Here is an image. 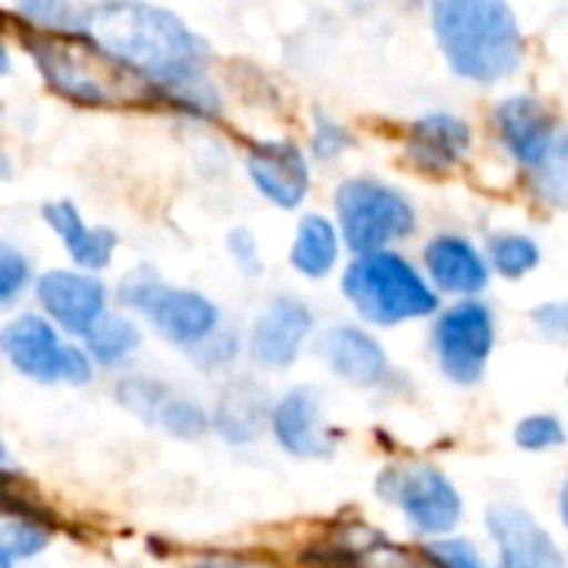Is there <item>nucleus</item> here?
Returning a JSON list of instances; mask_svg holds the SVG:
<instances>
[{
	"label": "nucleus",
	"mask_w": 568,
	"mask_h": 568,
	"mask_svg": "<svg viewBox=\"0 0 568 568\" xmlns=\"http://www.w3.org/2000/svg\"><path fill=\"white\" fill-rule=\"evenodd\" d=\"M77 33L133 73L153 97L210 77V43L180 13L150 0H97L80 7Z\"/></svg>",
	"instance_id": "obj_1"
},
{
	"label": "nucleus",
	"mask_w": 568,
	"mask_h": 568,
	"mask_svg": "<svg viewBox=\"0 0 568 568\" xmlns=\"http://www.w3.org/2000/svg\"><path fill=\"white\" fill-rule=\"evenodd\" d=\"M429 30L453 77L496 87L526 63V30L509 0H429Z\"/></svg>",
	"instance_id": "obj_2"
},
{
	"label": "nucleus",
	"mask_w": 568,
	"mask_h": 568,
	"mask_svg": "<svg viewBox=\"0 0 568 568\" xmlns=\"http://www.w3.org/2000/svg\"><path fill=\"white\" fill-rule=\"evenodd\" d=\"M23 50L30 53L43 83L67 103L87 110H106L140 100L146 90L133 73L116 67L100 47L83 33H23Z\"/></svg>",
	"instance_id": "obj_3"
},
{
	"label": "nucleus",
	"mask_w": 568,
	"mask_h": 568,
	"mask_svg": "<svg viewBox=\"0 0 568 568\" xmlns=\"http://www.w3.org/2000/svg\"><path fill=\"white\" fill-rule=\"evenodd\" d=\"M339 290L356 316L379 329L433 320L443 306L423 266L399 250L356 253L339 276Z\"/></svg>",
	"instance_id": "obj_4"
},
{
	"label": "nucleus",
	"mask_w": 568,
	"mask_h": 568,
	"mask_svg": "<svg viewBox=\"0 0 568 568\" xmlns=\"http://www.w3.org/2000/svg\"><path fill=\"white\" fill-rule=\"evenodd\" d=\"M333 220L343 246L356 253L396 250L419 230V210L413 196L379 176H346L333 193Z\"/></svg>",
	"instance_id": "obj_5"
},
{
	"label": "nucleus",
	"mask_w": 568,
	"mask_h": 568,
	"mask_svg": "<svg viewBox=\"0 0 568 568\" xmlns=\"http://www.w3.org/2000/svg\"><path fill=\"white\" fill-rule=\"evenodd\" d=\"M120 303L150 320V326L173 346L193 349L220 329V306L200 290L170 286L153 266H136L120 283Z\"/></svg>",
	"instance_id": "obj_6"
},
{
	"label": "nucleus",
	"mask_w": 568,
	"mask_h": 568,
	"mask_svg": "<svg viewBox=\"0 0 568 568\" xmlns=\"http://www.w3.org/2000/svg\"><path fill=\"white\" fill-rule=\"evenodd\" d=\"M496 339H499L496 310L483 296L453 300L449 306H439V313L433 316V329H429L433 359L453 386L469 389L486 379L489 359L496 353Z\"/></svg>",
	"instance_id": "obj_7"
},
{
	"label": "nucleus",
	"mask_w": 568,
	"mask_h": 568,
	"mask_svg": "<svg viewBox=\"0 0 568 568\" xmlns=\"http://www.w3.org/2000/svg\"><path fill=\"white\" fill-rule=\"evenodd\" d=\"M376 489H379V499L393 503L403 513L406 526L423 539L453 536L463 526L466 503L456 483L436 463L413 459V463L386 466L379 473Z\"/></svg>",
	"instance_id": "obj_8"
},
{
	"label": "nucleus",
	"mask_w": 568,
	"mask_h": 568,
	"mask_svg": "<svg viewBox=\"0 0 568 568\" xmlns=\"http://www.w3.org/2000/svg\"><path fill=\"white\" fill-rule=\"evenodd\" d=\"M0 353L7 363L33 383L83 386L93 379V359L87 349L60 336V329L37 313H23L0 329Z\"/></svg>",
	"instance_id": "obj_9"
},
{
	"label": "nucleus",
	"mask_w": 568,
	"mask_h": 568,
	"mask_svg": "<svg viewBox=\"0 0 568 568\" xmlns=\"http://www.w3.org/2000/svg\"><path fill=\"white\" fill-rule=\"evenodd\" d=\"M243 163L256 193L276 210H300L306 203L313 190V160L300 143L286 136L256 140Z\"/></svg>",
	"instance_id": "obj_10"
},
{
	"label": "nucleus",
	"mask_w": 568,
	"mask_h": 568,
	"mask_svg": "<svg viewBox=\"0 0 568 568\" xmlns=\"http://www.w3.org/2000/svg\"><path fill=\"white\" fill-rule=\"evenodd\" d=\"M489 126H493V136H496L499 150L523 173L532 170L546 156L556 133L562 130L552 106L546 100H539L536 93H509V97H503L493 106Z\"/></svg>",
	"instance_id": "obj_11"
},
{
	"label": "nucleus",
	"mask_w": 568,
	"mask_h": 568,
	"mask_svg": "<svg viewBox=\"0 0 568 568\" xmlns=\"http://www.w3.org/2000/svg\"><path fill=\"white\" fill-rule=\"evenodd\" d=\"M486 532L496 546L493 568H568L556 536L516 503H496L486 509Z\"/></svg>",
	"instance_id": "obj_12"
},
{
	"label": "nucleus",
	"mask_w": 568,
	"mask_h": 568,
	"mask_svg": "<svg viewBox=\"0 0 568 568\" xmlns=\"http://www.w3.org/2000/svg\"><path fill=\"white\" fill-rule=\"evenodd\" d=\"M419 266H423L426 280L433 283V290L439 296H449V300L483 296L493 283L486 250L459 230L433 233L423 243V263Z\"/></svg>",
	"instance_id": "obj_13"
},
{
	"label": "nucleus",
	"mask_w": 568,
	"mask_h": 568,
	"mask_svg": "<svg viewBox=\"0 0 568 568\" xmlns=\"http://www.w3.org/2000/svg\"><path fill=\"white\" fill-rule=\"evenodd\" d=\"M33 296L43 316L70 336H87V329L106 313L110 303L106 283L87 270H47L37 276Z\"/></svg>",
	"instance_id": "obj_14"
},
{
	"label": "nucleus",
	"mask_w": 568,
	"mask_h": 568,
	"mask_svg": "<svg viewBox=\"0 0 568 568\" xmlns=\"http://www.w3.org/2000/svg\"><path fill=\"white\" fill-rule=\"evenodd\" d=\"M476 133L466 116L453 110H426L403 133L406 160L426 176L456 173L473 153Z\"/></svg>",
	"instance_id": "obj_15"
},
{
	"label": "nucleus",
	"mask_w": 568,
	"mask_h": 568,
	"mask_svg": "<svg viewBox=\"0 0 568 568\" xmlns=\"http://www.w3.org/2000/svg\"><path fill=\"white\" fill-rule=\"evenodd\" d=\"M316 329L313 310L290 293L273 296L250 329V356L263 369H290Z\"/></svg>",
	"instance_id": "obj_16"
},
{
	"label": "nucleus",
	"mask_w": 568,
	"mask_h": 568,
	"mask_svg": "<svg viewBox=\"0 0 568 568\" xmlns=\"http://www.w3.org/2000/svg\"><path fill=\"white\" fill-rule=\"evenodd\" d=\"M316 353L326 369L356 389H376L389 379V353L376 333L356 323H336L320 333Z\"/></svg>",
	"instance_id": "obj_17"
},
{
	"label": "nucleus",
	"mask_w": 568,
	"mask_h": 568,
	"mask_svg": "<svg viewBox=\"0 0 568 568\" xmlns=\"http://www.w3.org/2000/svg\"><path fill=\"white\" fill-rule=\"evenodd\" d=\"M276 443L296 459H329L333 436L323 419V396L313 386H293L270 409Z\"/></svg>",
	"instance_id": "obj_18"
},
{
	"label": "nucleus",
	"mask_w": 568,
	"mask_h": 568,
	"mask_svg": "<svg viewBox=\"0 0 568 568\" xmlns=\"http://www.w3.org/2000/svg\"><path fill=\"white\" fill-rule=\"evenodd\" d=\"M40 220L47 223V230H53L67 250V256L73 260L77 270L87 273H100L113 263L116 256V233L106 226H93L83 220V213L70 203V200H50L40 206Z\"/></svg>",
	"instance_id": "obj_19"
},
{
	"label": "nucleus",
	"mask_w": 568,
	"mask_h": 568,
	"mask_svg": "<svg viewBox=\"0 0 568 568\" xmlns=\"http://www.w3.org/2000/svg\"><path fill=\"white\" fill-rule=\"evenodd\" d=\"M343 236L333 216L326 213H303L296 230H293V243H290V266L306 276V280H326L343 256Z\"/></svg>",
	"instance_id": "obj_20"
},
{
	"label": "nucleus",
	"mask_w": 568,
	"mask_h": 568,
	"mask_svg": "<svg viewBox=\"0 0 568 568\" xmlns=\"http://www.w3.org/2000/svg\"><path fill=\"white\" fill-rule=\"evenodd\" d=\"M339 568H433L423 549H406L373 529H353L339 546Z\"/></svg>",
	"instance_id": "obj_21"
},
{
	"label": "nucleus",
	"mask_w": 568,
	"mask_h": 568,
	"mask_svg": "<svg viewBox=\"0 0 568 568\" xmlns=\"http://www.w3.org/2000/svg\"><path fill=\"white\" fill-rule=\"evenodd\" d=\"M266 413H270L266 393L253 379H243L223 393L213 423L230 443H250L266 426Z\"/></svg>",
	"instance_id": "obj_22"
},
{
	"label": "nucleus",
	"mask_w": 568,
	"mask_h": 568,
	"mask_svg": "<svg viewBox=\"0 0 568 568\" xmlns=\"http://www.w3.org/2000/svg\"><path fill=\"white\" fill-rule=\"evenodd\" d=\"M486 260L493 276L519 283L542 266V243L526 230H496L486 236Z\"/></svg>",
	"instance_id": "obj_23"
},
{
	"label": "nucleus",
	"mask_w": 568,
	"mask_h": 568,
	"mask_svg": "<svg viewBox=\"0 0 568 568\" xmlns=\"http://www.w3.org/2000/svg\"><path fill=\"white\" fill-rule=\"evenodd\" d=\"M526 190L532 193L536 203L549 206V210H568V126L556 133L552 146L546 150V156L526 170Z\"/></svg>",
	"instance_id": "obj_24"
},
{
	"label": "nucleus",
	"mask_w": 568,
	"mask_h": 568,
	"mask_svg": "<svg viewBox=\"0 0 568 568\" xmlns=\"http://www.w3.org/2000/svg\"><path fill=\"white\" fill-rule=\"evenodd\" d=\"M87 356L100 366H116L123 363L130 353L140 349V326L123 316V313H103L90 329H87Z\"/></svg>",
	"instance_id": "obj_25"
},
{
	"label": "nucleus",
	"mask_w": 568,
	"mask_h": 568,
	"mask_svg": "<svg viewBox=\"0 0 568 568\" xmlns=\"http://www.w3.org/2000/svg\"><path fill=\"white\" fill-rule=\"evenodd\" d=\"M13 13L37 33H73L80 23L73 0H13Z\"/></svg>",
	"instance_id": "obj_26"
},
{
	"label": "nucleus",
	"mask_w": 568,
	"mask_h": 568,
	"mask_svg": "<svg viewBox=\"0 0 568 568\" xmlns=\"http://www.w3.org/2000/svg\"><path fill=\"white\" fill-rule=\"evenodd\" d=\"M353 146H356V136H353V130L343 120H336V116H329L323 110L313 113V123H310V160H316V163H339Z\"/></svg>",
	"instance_id": "obj_27"
},
{
	"label": "nucleus",
	"mask_w": 568,
	"mask_h": 568,
	"mask_svg": "<svg viewBox=\"0 0 568 568\" xmlns=\"http://www.w3.org/2000/svg\"><path fill=\"white\" fill-rule=\"evenodd\" d=\"M513 443L523 453H552V449H562L566 446L568 429L556 413H529V416H523L516 423Z\"/></svg>",
	"instance_id": "obj_28"
},
{
	"label": "nucleus",
	"mask_w": 568,
	"mask_h": 568,
	"mask_svg": "<svg viewBox=\"0 0 568 568\" xmlns=\"http://www.w3.org/2000/svg\"><path fill=\"white\" fill-rule=\"evenodd\" d=\"M419 549L433 568H489L483 549L473 539H463L456 532L439 536V539H426Z\"/></svg>",
	"instance_id": "obj_29"
},
{
	"label": "nucleus",
	"mask_w": 568,
	"mask_h": 568,
	"mask_svg": "<svg viewBox=\"0 0 568 568\" xmlns=\"http://www.w3.org/2000/svg\"><path fill=\"white\" fill-rule=\"evenodd\" d=\"M30 283H33L30 256L10 240H0V310L13 306L27 293Z\"/></svg>",
	"instance_id": "obj_30"
},
{
	"label": "nucleus",
	"mask_w": 568,
	"mask_h": 568,
	"mask_svg": "<svg viewBox=\"0 0 568 568\" xmlns=\"http://www.w3.org/2000/svg\"><path fill=\"white\" fill-rule=\"evenodd\" d=\"M160 423H163L166 433H173L180 439H196L210 426L206 413L196 403H190V399H166L160 406Z\"/></svg>",
	"instance_id": "obj_31"
},
{
	"label": "nucleus",
	"mask_w": 568,
	"mask_h": 568,
	"mask_svg": "<svg viewBox=\"0 0 568 568\" xmlns=\"http://www.w3.org/2000/svg\"><path fill=\"white\" fill-rule=\"evenodd\" d=\"M529 323H532V329L546 343L568 349V300H542V303H536L529 310Z\"/></svg>",
	"instance_id": "obj_32"
},
{
	"label": "nucleus",
	"mask_w": 568,
	"mask_h": 568,
	"mask_svg": "<svg viewBox=\"0 0 568 568\" xmlns=\"http://www.w3.org/2000/svg\"><path fill=\"white\" fill-rule=\"evenodd\" d=\"M226 253L233 256L236 270L243 276H260L263 273V256H260V240L250 226H233L226 233Z\"/></svg>",
	"instance_id": "obj_33"
},
{
	"label": "nucleus",
	"mask_w": 568,
	"mask_h": 568,
	"mask_svg": "<svg viewBox=\"0 0 568 568\" xmlns=\"http://www.w3.org/2000/svg\"><path fill=\"white\" fill-rule=\"evenodd\" d=\"M193 356L203 369H220L230 366L240 356V336L233 329H216L213 336H206L200 346H193Z\"/></svg>",
	"instance_id": "obj_34"
},
{
	"label": "nucleus",
	"mask_w": 568,
	"mask_h": 568,
	"mask_svg": "<svg viewBox=\"0 0 568 568\" xmlns=\"http://www.w3.org/2000/svg\"><path fill=\"white\" fill-rule=\"evenodd\" d=\"M47 532L40 529V526H33L30 519H17V523H10L7 526V532H3V546H7V552L10 556H37L43 546H47Z\"/></svg>",
	"instance_id": "obj_35"
},
{
	"label": "nucleus",
	"mask_w": 568,
	"mask_h": 568,
	"mask_svg": "<svg viewBox=\"0 0 568 568\" xmlns=\"http://www.w3.org/2000/svg\"><path fill=\"white\" fill-rule=\"evenodd\" d=\"M123 399L136 409V413H160V406L166 403L163 399V389L156 386V383H143V379H130V383H123Z\"/></svg>",
	"instance_id": "obj_36"
},
{
	"label": "nucleus",
	"mask_w": 568,
	"mask_h": 568,
	"mask_svg": "<svg viewBox=\"0 0 568 568\" xmlns=\"http://www.w3.org/2000/svg\"><path fill=\"white\" fill-rule=\"evenodd\" d=\"M559 519H562V529H566L568 536V479L562 483V489H559Z\"/></svg>",
	"instance_id": "obj_37"
},
{
	"label": "nucleus",
	"mask_w": 568,
	"mask_h": 568,
	"mask_svg": "<svg viewBox=\"0 0 568 568\" xmlns=\"http://www.w3.org/2000/svg\"><path fill=\"white\" fill-rule=\"evenodd\" d=\"M3 73H10V47L3 43V37H0V77Z\"/></svg>",
	"instance_id": "obj_38"
},
{
	"label": "nucleus",
	"mask_w": 568,
	"mask_h": 568,
	"mask_svg": "<svg viewBox=\"0 0 568 568\" xmlns=\"http://www.w3.org/2000/svg\"><path fill=\"white\" fill-rule=\"evenodd\" d=\"M203 568H266V566H253V562H213V566Z\"/></svg>",
	"instance_id": "obj_39"
},
{
	"label": "nucleus",
	"mask_w": 568,
	"mask_h": 568,
	"mask_svg": "<svg viewBox=\"0 0 568 568\" xmlns=\"http://www.w3.org/2000/svg\"><path fill=\"white\" fill-rule=\"evenodd\" d=\"M0 568H13V556L7 552V546L0 542Z\"/></svg>",
	"instance_id": "obj_40"
},
{
	"label": "nucleus",
	"mask_w": 568,
	"mask_h": 568,
	"mask_svg": "<svg viewBox=\"0 0 568 568\" xmlns=\"http://www.w3.org/2000/svg\"><path fill=\"white\" fill-rule=\"evenodd\" d=\"M0 176H10V163H7V156L0 153Z\"/></svg>",
	"instance_id": "obj_41"
},
{
	"label": "nucleus",
	"mask_w": 568,
	"mask_h": 568,
	"mask_svg": "<svg viewBox=\"0 0 568 568\" xmlns=\"http://www.w3.org/2000/svg\"><path fill=\"white\" fill-rule=\"evenodd\" d=\"M406 3H429V0H406Z\"/></svg>",
	"instance_id": "obj_42"
},
{
	"label": "nucleus",
	"mask_w": 568,
	"mask_h": 568,
	"mask_svg": "<svg viewBox=\"0 0 568 568\" xmlns=\"http://www.w3.org/2000/svg\"><path fill=\"white\" fill-rule=\"evenodd\" d=\"M0 120H3V100H0Z\"/></svg>",
	"instance_id": "obj_43"
},
{
	"label": "nucleus",
	"mask_w": 568,
	"mask_h": 568,
	"mask_svg": "<svg viewBox=\"0 0 568 568\" xmlns=\"http://www.w3.org/2000/svg\"><path fill=\"white\" fill-rule=\"evenodd\" d=\"M0 463H3V446H0Z\"/></svg>",
	"instance_id": "obj_44"
}]
</instances>
